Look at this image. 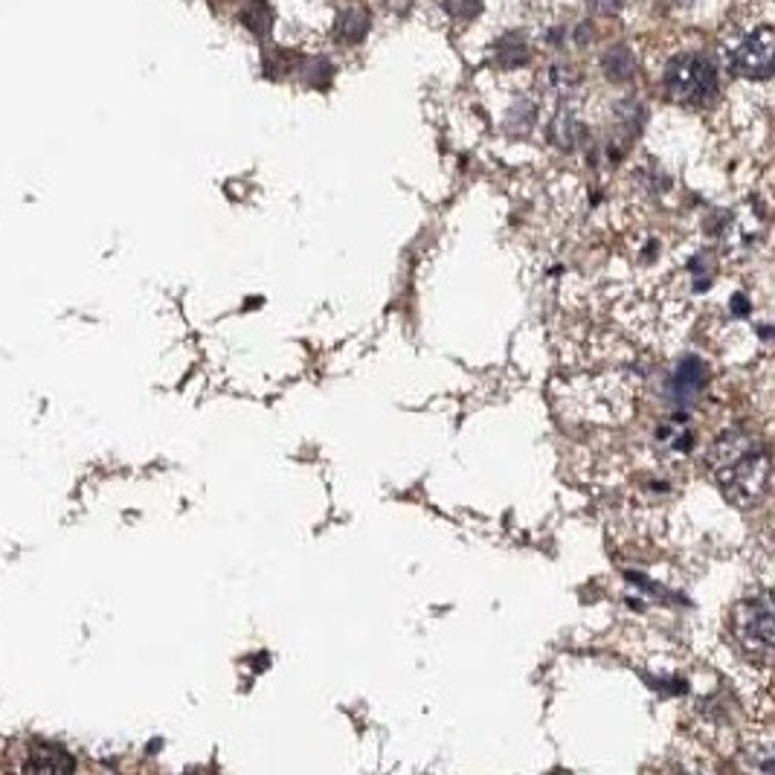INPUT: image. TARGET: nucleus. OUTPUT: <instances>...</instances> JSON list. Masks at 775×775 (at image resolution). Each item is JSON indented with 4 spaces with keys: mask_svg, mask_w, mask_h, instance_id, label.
<instances>
[{
    "mask_svg": "<svg viewBox=\"0 0 775 775\" xmlns=\"http://www.w3.org/2000/svg\"><path fill=\"white\" fill-rule=\"evenodd\" d=\"M773 53H775V32L770 27L755 30L744 44L735 50L732 67L738 76L744 79H770L773 73Z\"/></svg>",
    "mask_w": 775,
    "mask_h": 775,
    "instance_id": "nucleus-4",
    "label": "nucleus"
},
{
    "mask_svg": "<svg viewBox=\"0 0 775 775\" xmlns=\"http://www.w3.org/2000/svg\"><path fill=\"white\" fill-rule=\"evenodd\" d=\"M442 3L453 18H462V21L474 18L479 12V0H442Z\"/></svg>",
    "mask_w": 775,
    "mask_h": 775,
    "instance_id": "nucleus-10",
    "label": "nucleus"
},
{
    "mask_svg": "<svg viewBox=\"0 0 775 775\" xmlns=\"http://www.w3.org/2000/svg\"><path fill=\"white\" fill-rule=\"evenodd\" d=\"M363 32H366V15L358 12V9L343 12V18H340V24H337V35H340L343 41H358Z\"/></svg>",
    "mask_w": 775,
    "mask_h": 775,
    "instance_id": "nucleus-9",
    "label": "nucleus"
},
{
    "mask_svg": "<svg viewBox=\"0 0 775 775\" xmlns=\"http://www.w3.org/2000/svg\"><path fill=\"white\" fill-rule=\"evenodd\" d=\"M712 471L729 500L758 503L770 488L767 445L749 433H726L712 450Z\"/></svg>",
    "mask_w": 775,
    "mask_h": 775,
    "instance_id": "nucleus-1",
    "label": "nucleus"
},
{
    "mask_svg": "<svg viewBox=\"0 0 775 775\" xmlns=\"http://www.w3.org/2000/svg\"><path fill=\"white\" fill-rule=\"evenodd\" d=\"M497 59H500V64H506V67H514V64L529 59V50H526V44H523L517 35H508V38L500 41V47H497Z\"/></svg>",
    "mask_w": 775,
    "mask_h": 775,
    "instance_id": "nucleus-8",
    "label": "nucleus"
},
{
    "mask_svg": "<svg viewBox=\"0 0 775 775\" xmlns=\"http://www.w3.org/2000/svg\"><path fill=\"white\" fill-rule=\"evenodd\" d=\"M604 67H607V76L610 79H627L630 73H633V59H630V53H627L625 47H616V50H610L607 56H604Z\"/></svg>",
    "mask_w": 775,
    "mask_h": 775,
    "instance_id": "nucleus-7",
    "label": "nucleus"
},
{
    "mask_svg": "<svg viewBox=\"0 0 775 775\" xmlns=\"http://www.w3.org/2000/svg\"><path fill=\"white\" fill-rule=\"evenodd\" d=\"M703 378H706V372H703V363L697 358H686L680 366H677V372H674V378H671V392H674V401L677 404H688L700 387H703Z\"/></svg>",
    "mask_w": 775,
    "mask_h": 775,
    "instance_id": "nucleus-5",
    "label": "nucleus"
},
{
    "mask_svg": "<svg viewBox=\"0 0 775 775\" xmlns=\"http://www.w3.org/2000/svg\"><path fill=\"white\" fill-rule=\"evenodd\" d=\"M735 633L749 654L767 659L773 651V601L770 593L744 601L735 610Z\"/></svg>",
    "mask_w": 775,
    "mask_h": 775,
    "instance_id": "nucleus-3",
    "label": "nucleus"
},
{
    "mask_svg": "<svg viewBox=\"0 0 775 775\" xmlns=\"http://www.w3.org/2000/svg\"><path fill=\"white\" fill-rule=\"evenodd\" d=\"M665 90L680 105H706L717 93V70L697 53H683L665 67Z\"/></svg>",
    "mask_w": 775,
    "mask_h": 775,
    "instance_id": "nucleus-2",
    "label": "nucleus"
},
{
    "mask_svg": "<svg viewBox=\"0 0 775 775\" xmlns=\"http://www.w3.org/2000/svg\"><path fill=\"white\" fill-rule=\"evenodd\" d=\"M30 773H70L73 770V758L53 744H35L30 752V761L24 764Z\"/></svg>",
    "mask_w": 775,
    "mask_h": 775,
    "instance_id": "nucleus-6",
    "label": "nucleus"
},
{
    "mask_svg": "<svg viewBox=\"0 0 775 775\" xmlns=\"http://www.w3.org/2000/svg\"><path fill=\"white\" fill-rule=\"evenodd\" d=\"M590 9H596L598 15H616L622 9V0H587Z\"/></svg>",
    "mask_w": 775,
    "mask_h": 775,
    "instance_id": "nucleus-11",
    "label": "nucleus"
}]
</instances>
